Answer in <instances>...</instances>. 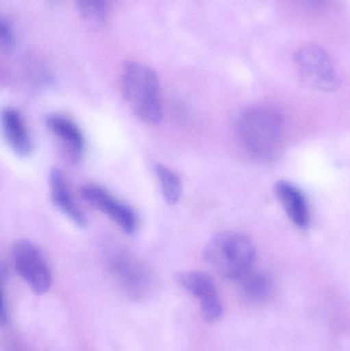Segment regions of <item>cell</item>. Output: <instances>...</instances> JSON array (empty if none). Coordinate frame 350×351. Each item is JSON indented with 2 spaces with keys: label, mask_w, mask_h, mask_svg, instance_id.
Returning a JSON list of instances; mask_svg holds the SVG:
<instances>
[{
  "label": "cell",
  "mask_w": 350,
  "mask_h": 351,
  "mask_svg": "<svg viewBox=\"0 0 350 351\" xmlns=\"http://www.w3.org/2000/svg\"><path fill=\"white\" fill-rule=\"evenodd\" d=\"M2 131L10 149L20 156L27 158L32 152V140L22 114L16 109L8 107L1 113Z\"/></svg>",
  "instance_id": "obj_11"
},
{
  "label": "cell",
  "mask_w": 350,
  "mask_h": 351,
  "mask_svg": "<svg viewBox=\"0 0 350 351\" xmlns=\"http://www.w3.org/2000/svg\"><path fill=\"white\" fill-rule=\"evenodd\" d=\"M238 282L242 297L250 302H265L273 295V280L267 272L250 270Z\"/></svg>",
  "instance_id": "obj_13"
},
{
  "label": "cell",
  "mask_w": 350,
  "mask_h": 351,
  "mask_svg": "<svg viewBox=\"0 0 350 351\" xmlns=\"http://www.w3.org/2000/svg\"><path fill=\"white\" fill-rule=\"evenodd\" d=\"M47 127L67 158L71 162H79L86 152V139L79 125L66 115L53 113L47 117Z\"/></svg>",
  "instance_id": "obj_9"
},
{
  "label": "cell",
  "mask_w": 350,
  "mask_h": 351,
  "mask_svg": "<svg viewBox=\"0 0 350 351\" xmlns=\"http://www.w3.org/2000/svg\"><path fill=\"white\" fill-rule=\"evenodd\" d=\"M76 8L88 22L99 24L106 19L109 0H75Z\"/></svg>",
  "instance_id": "obj_15"
},
{
  "label": "cell",
  "mask_w": 350,
  "mask_h": 351,
  "mask_svg": "<svg viewBox=\"0 0 350 351\" xmlns=\"http://www.w3.org/2000/svg\"><path fill=\"white\" fill-rule=\"evenodd\" d=\"M154 172L166 204L170 206L178 204L183 192L182 180L179 175L174 170L162 164L156 165L154 167Z\"/></svg>",
  "instance_id": "obj_14"
},
{
  "label": "cell",
  "mask_w": 350,
  "mask_h": 351,
  "mask_svg": "<svg viewBox=\"0 0 350 351\" xmlns=\"http://www.w3.org/2000/svg\"><path fill=\"white\" fill-rule=\"evenodd\" d=\"M10 255L16 274L33 292L42 295L49 290L53 280L51 268L36 245L21 239L12 245Z\"/></svg>",
  "instance_id": "obj_6"
},
{
  "label": "cell",
  "mask_w": 350,
  "mask_h": 351,
  "mask_svg": "<svg viewBox=\"0 0 350 351\" xmlns=\"http://www.w3.org/2000/svg\"><path fill=\"white\" fill-rule=\"evenodd\" d=\"M256 251L252 241L240 233L226 231L215 235L205 249V259L220 276L240 280L252 270Z\"/></svg>",
  "instance_id": "obj_3"
},
{
  "label": "cell",
  "mask_w": 350,
  "mask_h": 351,
  "mask_svg": "<svg viewBox=\"0 0 350 351\" xmlns=\"http://www.w3.org/2000/svg\"><path fill=\"white\" fill-rule=\"evenodd\" d=\"M236 129L238 142L252 158L273 160L281 150L284 119L273 107H251L240 115Z\"/></svg>",
  "instance_id": "obj_2"
},
{
  "label": "cell",
  "mask_w": 350,
  "mask_h": 351,
  "mask_svg": "<svg viewBox=\"0 0 350 351\" xmlns=\"http://www.w3.org/2000/svg\"><path fill=\"white\" fill-rule=\"evenodd\" d=\"M51 1H55V0H51Z\"/></svg>",
  "instance_id": "obj_17"
},
{
  "label": "cell",
  "mask_w": 350,
  "mask_h": 351,
  "mask_svg": "<svg viewBox=\"0 0 350 351\" xmlns=\"http://www.w3.org/2000/svg\"><path fill=\"white\" fill-rule=\"evenodd\" d=\"M181 286L199 301L201 315L207 323H215L223 315V305L213 278L199 270L181 272L178 276Z\"/></svg>",
  "instance_id": "obj_8"
},
{
  "label": "cell",
  "mask_w": 350,
  "mask_h": 351,
  "mask_svg": "<svg viewBox=\"0 0 350 351\" xmlns=\"http://www.w3.org/2000/svg\"><path fill=\"white\" fill-rule=\"evenodd\" d=\"M296 70L302 82L323 92H332L340 84L338 73L326 49L314 43L300 47L294 56Z\"/></svg>",
  "instance_id": "obj_5"
},
{
  "label": "cell",
  "mask_w": 350,
  "mask_h": 351,
  "mask_svg": "<svg viewBox=\"0 0 350 351\" xmlns=\"http://www.w3.org/2000/svg\"><path fill=\"white\" fill-rule=\"evenodd\" d=\"M275 192L292 222L301 229L310 224V208L299 188L287 181L277 182Z\"/></svg>",
  "instance_id": "obj_12"
},
{
  "label": "cell",
  "mask_w": 350,
  "mask_h": 351,
  "mask_svg": "<svg viewBox=\"0 0 350 351\" xmlns=\"http://www.w3.org/2000/svg\"><path fill=\"white\" fill-rule=\"evenodd\" d=\"M84 199L92 208L108 217L123 232L135 234L139 228L137 213L106 188L97 184H86L80 190Z\"/></svg>",
  "instance_id": "obj_7"
},
{
  "label": "cell",
  "mask_w": 350,
  "mask_h": 351,
  "mask_svg": "<svg viewBox=\"0 0 350 351\" xmlns=\"http://www.w3.org/2000/svg\"><path fill=\"white\" fill-rule=\"evenodd\" d=\"M49 193L51 202L55 208L67 217L76 226L84 228L88 225L84 213L80 210L77 202L74 200L63 173L59 169H53L49 177Z\"/></svg>",
  "instance_id": "obj_10"
},
{
  "label": "cell",
  "mask_w": 350,
  "mask_h": 351,
  "mask_svg": "<svg viewBox=\"0 0 350 351\" xmlns=\"http://www.w3.org/2000/svg\"><path fill=\"white\" fill-rule=\"evenodd\" d=\"M0 43L1 47L6 51L14 47L16 43V34H14V29L10 21L2 19L0 23Z\"/></svg>",
  "instance_id": "obj_16"
},
{
  "label": "cell",
  "mask_w": 350,
  "mask_h": 351,
  "mask_svg": "<svg viewBox=\"0 0 350 351\" xmlns=\"http://www.w3.org/2000/svg\"><path fill=\"white\" fill-rule=\"evenodd\" d=\"M107 266L117 286L133 300H144L155 290L153 272L125 249L112 250L107 256Z\"/></svg>",
  "instance_id": "obj_4"
},
{
  "label": "cell",
  "mask_w": 350,
  "mask_h": 351,
  "mask_svg": "<svg viewBox=\"0 0 350 351\" xmlns=\"http://www.w3.org/2000/svg\"><path fill=\"white\" fill-rule=\"evenodd\" d=\"M121 94L138 119L158 125L164 117L162 88L158 74L139 62L125 63L119 76Z\"/></svg>",
  "instance_id": "obj_1"
}]
</instances>
